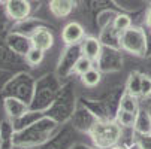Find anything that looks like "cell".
Here are the masks:
<instances>
[{
    "label": "cell",
    "instance_id": "cell-1",
    "mask_svg": "<svg viewBox=\"0 0 151 149\" xmlns=\"http://www.w3.org/2000/svg\"><path fill=\"white\" fill-rule=\"evenodd\" d=\"M120 45L133 55H144L147 49V36L141 27H130L120 34Z\"/></svg>",
    "mask_w": 151,
    "mask_h": 149
},
{
    "label": "cell",
    "instance_id": "cell-2",
    "mask_svg": "<svg viewBox=\"0 0 151 149\" xmlns=\"http://www.w3.org/2000/svg\"><path fill=\"white\" fill-rule=\"evenodd\" d=\"M91 136H93V140L96 142V145H99L102 148L111 146L120 137V127L114 122H100V124L94 125Z\"/></svg>",
    "mask_w": 151,
    "mask_h": 149
},
{
    "label": "cell",
    "instance_id": "cell-3",
    "mask_svg": "<svg viewBox=\"0 0 151 149\" xmlns=\"http://www.w3.org/2000/svg\"><path fill=\"white\" fill-rule=\"evenodd\" d=\"M30 42H32L33 48H37V49L45 52L50 48H52V45H54V36H52V33L48 29L40 27V29H36L32 33Z\"/></svg>",
    "mask_w": 151,
    "mask_h": 149
},
{
    "label": "cell",
    "instance_id": "cell-4",
    "mask_svg": "<svg viewBox=\"0 0 151 149\" xmlns=\"http://www.w3.org/2000/svg\"><path fill=\"white\" fill-rule=\"evenodd\" d=\"M84 29L79 23H75V21H72V23L66 24L61 31V39L66 45H76L79 43V42L84 40Z\"/></svg>",
    "mask_w": 151,
    "mask_h": 149
},
{
    "label": "cell",
    "instance_id": "cell-5",
    "mask_svg": "<svg viewBox=\"0 0 151 149\" xmlns=\"http://www.w3.org/2000/svg\"><path fill=\"white\" fill-rule=\"evenodd\" d=\"M6 12L12 19H24L30 14V3L27 0H8Z\"/></svg>",
    "mask_w": 151,
    "mask_h": 149
},
{
    "label": "cell",
    "instance_id": "cell-6",
    "mask_svg": "<svg viewBox=\"0 0 151 149\" xmlns=\"http://www.w3.org/2000/svg\"><path fill=\"white\" fill-rule=\"evenodd\" d=\"M81 51H82L84 57H87L91 61H97L102 54V45L96 37H85L82 40Z\"/></svg>",
    "mask_w": 151,
    "mask_h": 149
},
{
    "label": "cell",
    "instance_id": "cell-7",
    "mask_svg": "<svg viewBox=\"0 0 151 149\" xmlns=\"http://www.w3.org/2000/svg\"><path fill=\"white\" fill-rule=\"evenodd\" d=\"M73 9V0H50V11L57 18L68 16Z\"/></svg>",
    "mask_w": 151,
    "mask_h": 149
},
{
    "label": "cell",
    "instance_id": "cell-8",
    "mask_svg": "<svg viewBox=\"0 0 151 149\" xmlns=\"http://www.w3.org/2000/svg\"><path fill=\"white\" fill-rule=\"evenodd\" d=\"M100 78H102L100 72L96 70V69H91V70H88L85 75L81 76V81H82V83L85 85V87L93 88V87H96V85L100 82Z\"/></svg>",
    "mask_w": 151,
    "mask_h": 149
},
{
    "label": "cell",
    "instance_id": "cell-9",
    "mask_svg": "<svg viewBox=\"0 0 151 149\" xmlns=\"http://www.w3.org/2000/svg\"><path fill=\"white\" fill-rule=\"evenodd\" d=\"M136 109H138V103H136L135 96H132V94H126V96L121 98L120 111L130 112V113H136Z\"/></svg>",
    "mask_w": 151,
    "mask_h": 149
},
{
    "label": "cell",
    "instance_id": "cell-10",
    "mask_svg": "<svg viewBox=\"0 0 151 149\" xmlns=\"http://www.w3.org/2000/svg\"><path fill=\"white\" fill-rule=\"evenodd\" d=\"M93 69V61L91 60H88L87 57H81V58H78L76 60V63H75V66H73V70H75V73H78L79 76H82V75H85L88 70H91Z\"/></svg>",
    "mask_w": 151,
    "mask_h": 149
},
{
    "label": "cell",
    "instance_id": "cell-11",
    "mask_svg": "<svg viewBox=\"0 0 151 149\" xmlns=\"http://www.w3.org/2000/svg\"><path fill=\"white\" fill-rule=\"evenodd\" d=\"M44 55H45L44 51H40V49L32 46L27 51V54H26V61L29 63L30 66H37V64L42 63V60H44Z\"/></svg>",
    "mask_w": 151,
    "mask_h": 149
},
{
    "label": "cell",
    "instance_id": "cell-12",
    "mask_svg": "<svg viewBox=\"0 0 151 149\" xmlns=\"http://www.w3.org/2000/svg\"><path fill=\"white\" fill-rule=\"evenodd\" d=\"M130 27H132V19H130L129 15L120 14V15L115 16V19H114V29L117 31L123 33V31H126L127 29H130Z\"/></svg>",
    "mask_w": 151,
    "mask_h": 149
},
{
    "label": "cell",
    "instance_id": "cell-13",
    "mask_svg": "<svg viewBox=\"0 0 151 149\" xmlns=\"http://www.w3.org/2000/svg\"><path fill=\"white\" fill-rule=\"evenodd\" d=\"M127 88H129V94H132V96L141 94V78L136 73L130 76V81H129Z\"/></svg>",
    "mask_w": 151,
    "mask_h": 149
},
{
    "label": "cell",
    "instance_id": "cell-14",
    "mask_svg": "<svg viewBox=\"0 0 151 149\" xmlns=\"http://www.w3.org/2000/svg\"><path fill=\"white\" fill-rule=\"evenodd\" d=\"M118 119H120V124H121V125L130 127V125H133V122H135V113L120 111V113H118Z\"/></svg>",
    "mask_w": 151,
    "mask_h": 149
},
{
    "label": "cell",
    "instance_id": "cell-15",
    "mask_svg": "<svg viewBox=\"0 0 151 149\" xmlns=\"http://www.w3.org/2000/svg\"><path fill=\"white\" fill-rule=\"evenodd\" d=\"M141 94L144 97L151 96V78H148V76L141 78Z\"/></svg>",
    "mask_w": 151,
    "mask_h": 149
},
{
    "label": "cell",
    "instance_id": "cell-16",
    "mask_svg": "<svg viewBox=\"0 0 151 149\" xmlns=\"http://www.w3.org/2000/svg\"><path fill=\"white\" fill-rule=\"evenodd\" d=\"M147 24H148V27L151 30V8L148 9V14H147Z\"/></svg>",
    "mask_w": 151,
    "mask_h": 149
},
{
    "label": "cell",
    "instance_id": "cell-17",
    "mask_svg": "<svg viewBox=\"0 0 151 149\" xmlns=\"http://www.w3.org/2000/svg\"><path fill=\"white\" fill-rule=\"evenodd\" d=\"M2 143H3V139H2V134H0V148H2Z\"/></svg>",
    "mask_w": 151,
    "mask_h": 149
},
{
    "label": "cell",
    "instance_id": "cell-18",
    "mask_svg": "<svg viewBox=\"0 0 151 149\" xmlns=\"http://www.w3.org/2000/svg\"><path fill=\"white\" fill-rule=\"evenodd\" d=\"M0 2H3V0H0Z\"/></svg>",
    "mask_w": 151,
    "mask_h": 149
}]
</instances>
